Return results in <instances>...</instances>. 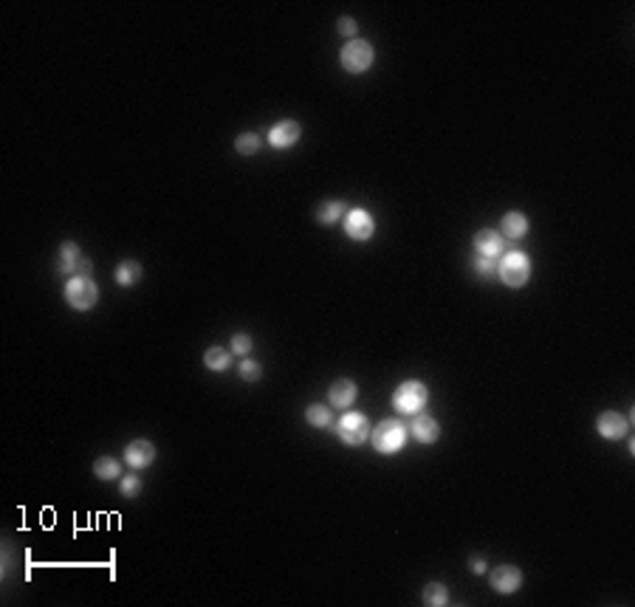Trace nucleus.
<instances>
[{"label":"nucleus","instance_id":"obj_1","mask_svg":"<svg viewBox=\"0 0 635 607\" xmlns=\"http://www.w3.org/2000/svg\"><path fill=\"white\" fill-rule=\"evenodd\" d=\"M65 299H68L71 308L90 311L93 306H97V299H99V288H97V283H93V277H82V274L71 277L65 283Z\"/></svg>","mask_w":635,"mask_h":607},{"label":"nucleus","instance_id":"obj_24","mask_svg":"<svg viewBox=\"0 0 635 607\" xmlns=\"http://www.w3.org/2000/svg\"><path fill=\"white\" fill-rule=\"evenodd\" d=\"M497 266H500L497 258H486V254H477V258H475V271L483 274V277L497 274Z\"/></svg>","mask_w":635,"mask_h":607},{"label":"nucleus","instance_id":"obj_4","mask_svg":"<svg viewBox=\"0 0 635 607\" xmlns=\"http://www.w3.org/2000/svg\"><path fill=\"white\" fill-rule=\"evenodd\" d=\"M427 399H429V393L421 382H404L393 393V407L404 415H418L423 404H427Z\"/></svg>","mask_w":635,"mask_h":607},{"label":"nucleus","instance_id":"obj_22","mask_svg":"<svg viewBox=\"0 0 635 607\" xmlns=\"http://www.w3.org/2000/svg\"><path fill=\"white\" fill-rule=\"evenodd\" d=\"M305 418H308L311 427H327L331 424V410L322 407V404H311L308 410H305Z\"/></svg>","mask_w":635,"mask_h":607},{"label":"nucleus","instance_id":"obj_29","mask_svg":"<svg viewBox=\"0 0 635 607\" xmlns=\"http://www.w3.org/2000/svg\"><path fill=\"white\" fill-rule=\"evenodd\" d=\"M90 269H93V266H90V260H85V258H82L79 266H77V271H79L82 277H90Z\"/></svg>","mask_w":635,"mask_h":607},{"label":"nucleus","instance_id":"obj_13","mask_svg":"<svg viewBox=\"0 0 635 607\" xmlns=\"http://www.w3.org/2000/svg\"><path fill=\"white\" fill-rule=\"evenodd\" d=\"M440 435V427L432 415H418L412 421V438L421 441V443H435Z\"/></svg>","mask_w":635,"mask_h":607},{"label":"nucleus","instance_id":"obj_27","mask_svg":"<svg viewBox=\"0 0 635 607\" xmlns=\"http://www.w3.org/2000/svg\"><path fill=\"white\" fill-rule=\"evenodd\" d=\"M240 376H243L246 382H257V379L263 376V367L257 364V362H249V359H246V362L240 364Z\"/></svg>","mask_w":635,"mask_h":607},{"label":"nucleus","instance_id":"obj_8","mask_svg":"<svg viewBox=\"0 0 635 607\" xmlns=\"http://www.w3.org/2000/svg\"><path fill=\"white\" fill-rule=\"evenodd\" d=\"M523 585V571L520 568H514V565H500V568H494L491 573V588L497 591V593H514V591H520Z\"/></svg>","mask_w":635,"mask_h":607},{"label":"nucleus","instance_id":"obj_16","mask_svg":"<svg viewBox=\"0 0 635 607\" xmlns=\"http://www.w3.org/2000/svg\"><path fill=\"white\" fill-rule=\"evenodd\" d=\"M79 246L77 243H62V249H60V271L62 274H71L74 277V271H77V266H79Z\"/></svg>","mask_w":635,"mask_h":607},{"label":"nucleus","instance_id":"obj_12","mask_svg":"<svg viewBox=\"0 0 635 607\" xmlns=\"http://www.w3.org/2000/svg\"><path fill=\"white\" fill-rule=\"evenodd\" d=\"M475 246H477V254H486V258H500V251H503V238H500V232L483 229V232H477Z\"/></svg>","mask_w":635,"mask_h":607},{"label":"nucleus","instance_id":"obj_6","mask_svg":"<svg viewBox=\"0 0 635 607\" xmlns=\"http://www.w3.org/2000/svg\"><path fill=\"white\" fill-rule=\"evenodd\" d=\"M336 432H339V438L347 443V447H356V443L367 441V435H370V421H367L362 412H347V415L339 418Z\"/></svg>","mask_w":635,"mask_h":607},{"label":"nucleus","instance_id":"obj_5","mask_svg":"<svg viewBox=\"0 0 635 607\" xmlns=\"http://www.w3.org/2000/svg\"><path fill=\"white\" fill-rule=\"evenodd\" d=\"M373 60H375V51H373V45L364 42V40H350L342 49V65L350 74L367 71V68L373 65Z\"/></svg>","mask_w":635,"mask_h":607},{"label":"nucleus","instance_id":"obj_26","mask_svg":"<svg viewBox=\"0 0 635 607\" xmlns=\"http://www.w3.org/2000/svg\"><path fill=\"white\" fill-rule=\"evenodd\" d=\"M119 492H122L125 497H136V495L141 492V480H138L136 475H127V478H122V486H119Z\"/></svg>","mask_w":635,"mask_h":607},{"label":"nucleus","instance_id":"obj_15","mask_svg":"<svg viewBox=\"0 0 635 607\" xmlns=\"http://www.w3.org/2000/svg\"><path fill=\"white\" fill-rule=\"evenodd\" d=\"M525 232H528V218H525L523 212H508V215L503 218V235H506L508 240L525 238Z\"/></svg>","mask_w":635,"mask_h":607},{"label":"nucleus","instance_id":"obj_25","mask_svg":"<svg viewBox=\"0 0 635 607\" xmlns=\"http://www.w3.org/2000/svg\"><path fill=\"white\" fill-rule=\"evenodd\" d=\"M249 350H251V336H246V334H234L232 336V354L246 356Z\"/></svg>","mask_w":635,"mask_h":607},{"label":"nucleus","instance_id":"obj_9","mask_svg":"<svg viewBox=\"0 0 635 607\" xmlns=\"http://www.w3.org/2000/svg\"><path fill=\"white\" fill-rule=\"evenodd\" d=\"M153 458H155V449H153V443L145 441V438L133 441L125 449V460H127V466H133V469H145V466L153 463Z\"/></svg>","mask_w":635,"mask_h":607},{"label":"nucleus","instance_id":"obj_11","mask_svg":"<svg viewBox=\"0 0 635 607\" xmlns=\"http://www.w3.org/2000/svg\"><path fill=\"white\" fill-rule=\"evenodd\" d=\"M331 404L334 407H339V410H345V407H350L353 401H356V395H359V387H356V382L353 379H339V382H334L331 384Z\"/></svg>","mask_w":635,"mask_h":607},{"label":"nucleus","instance_id":"obj_23","mask_svg":"<svg viewBox=\"0 0 635 607\" xmlns=\"http://www.w3.org/2000/svg\"><path fill=\"white\" fill-rule=\"evenodd\" d=\"M234 147H238L240 156H254L257 150H260V136H257V133H243V136H238Z\"/></svg>","mask_w":635,"mask_h":607},{"label":"nucleus","instance_id":"obj_18","mask_svg":"<svg viewBox=\"0 0 635 607\" xmlns=\"http://www.w3.org/2000/svg\"><path fill=\"white\" fill-rule=\"evenodd\" d=\"M93 475H97L99 480H116L122 475V463L116 458H99L97 463H93Z\"/></svg>","mask_w":635,"mask_h":607},{"label":"nucleus","instance_id":"obj_14","mask_svg":"<svg viewBox=\"0 0 635 607\" xmlns=\"http://www.w3.org/2000/svg\"><path fill=\"white\" fill-rule=\"evenodd\" d=\"M627 418L621 415V412H604L601 418H599V432L604 435V438H621V435H627Z\"/></svg>","mask_w":635,"mask_h":607},{"label":"nucleus","instance_id":"obj_3","mask_svg":"<svg viewBox=\"0 0 635 607\" xmlns=\"http://www.w3.org/2000/svg\"><path fill=\"white\" fill-rule=\"evenodd\" d=\"M407 443V430L401 421H395V418H387V421H382L379 427L373 430V447L379 449L382 455H393L398 452Z\"/></svg>","mask_w":635,"mask_h":607},{"label":"nucleus","instance_id":"obj_21","mask_svg":"<svg viewBox=\"0 0 635 607\" xmlns=\"http://www.w3.org/2000/svg\"><path fill=\"white\" fill-rule=\"evenodd\" d=\"M342 215H345V203L342 201H327V203L319 206V212H316V218L322 223H336Z\"/></svg>","mask_w":635,"mask_h":607},{"label":"nucleus","instance_id":"obj_20","mask_svg":"<svg viewBox=\"0 0 635 607\" xmlns=\"http://www.w3.org/2000/svg\"><path fill=\"white\" fill-rule=\"evenodd\" d=\"M203 362H206L209 370H226L229 362H232V354H229V350H223V347H209L206 354H203Z\"/></svg>","mask_w":635,"mask_h":607},{"label":"nucleus","instance_id":"obj_10","mask_svg":"<svg viewBox=\"0 0 635 607\" xmlns=\"http://www.w3.org/2000/svg\"><path fill=\"white\" fill-rule=\"evenodd\" d=\"M302 136V127L297 125V122H291V119H286V122H277L274 127H271V133H269V142H271V147H291L297 138Z\"/></svg>","mask_w":635,"mask_h":607},{"label":"nucleus","instance_id":"obj_7","mask_svg":"<svg viewBox=\"0 0 635 607\" xmlns=\"http://www.w3.org/2000/svg\"><path fill=\"white\" fill-rule=\"evenodd\" d=\"M345 232L353 240H370L373 232H375V221L367 209H350L347 218H345Z\"/></svg>","mask_w":635,"mask_h":607},{"label":"nucleus","instance_id":"obj_2","mask_svg":"<svg viewBox=\"0 0 635 607\" xmlns=\"http://www.w3.org/2000/svg\"><path fill=\"white\" fill-rule=\"evenodd\" d=\"M497 271H500V280H503L506 286L523 288L528 283V277H531V258H528L525 251H508L506 258L500 260Z\"/></svg>","mask_w":635,"mask_h":607},{"label":"nucleus","instance_id":"obj_30","mask_svg":"<svg viewBox=\"0 0 635 607\" xmlns=\"http://www.w3.org/2000/svg\"><path fill=\"white\" fill-rule=\"evenodd\" d=\"M469 568H472L475 573H483V571H486V562H483V559H472V562H469Z\"/></svg>","mask_w":635,"mask_h":607},{"label":"nucleus","instance_id":"obj_28","mask_svg":"<svg viewBox=\"0 0 635 607\" xmlns=\"http://www.w3.org/2000/svg\"><path fill=\"white\" fill-rule=\"evenodd\" d=\"M339 32H342L345 37H353V34L359 32V26H356V20H353V17H342V20H339Z\"/></svg>","mask_w":635,"mask_h":607},{"label":"nucleus","instance_id":"obj_19","mask_svg":"<svg viewBox=\"0 0 635 607\" xmlns=\"http://www.w3.org/2000/svg\"><path fill=\"white\" fill-rule=\"evenodd\" d=\"M423 604H429V607L449 604V591H446L440 582H432V585H427V591H423Z\"/></svg>","mask_w":635,"mask_h":607},{"label":"nucleus","instance_id":"obj_17","mask_svg":"<svg viewBox=\"0 0 635 607\" xmlns=\"http://www.w3.org/2000/svg\"><path fill=\"white\" fill-rule=\"evenodd\" d=\"M138 280H141V266H138L136 260H125L119 269H116V283L125 286V288L136 286Z\"/></svg>","mask_w":635,"mask_h":607}]
</instances>
